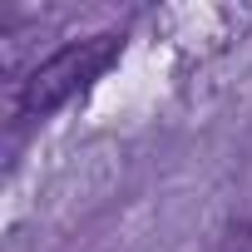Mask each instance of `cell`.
I'll use <instances>...</instances> for the list:
<instances>
[{
	"instance_id": "obj_1",
	"label": "cell",
	"mask_w": 252,
	"mask_h": 252,
	"mask_svg": "<svg viewBox=\"0 0 252 252\" xmlns=\"http://www.w3.org/2000/svg\"><path fill=\"white\" fill-rule=\"evenodd\" d=\"M114 55H119V35H94V40H79V45L55 50V55H50L45 64H35L30 79L20 84V114H30V119L55 114V109L69 104Z\"/></svg>"
},
{
	"instance_id": "obj_2",
	"label": "cell",
	"mask_w": 252,
	"mask_h": 252,
	"mask_svg": "<svg viewBox=\"0 0 252 252\" xmlns=\"http://www.w3.org/2000/svg\"><path fill=\"white\" fill-rule=\"evenodd\" d=\"M227 252H252V227H237L232 242H227Z\"/></svg>"
}]
</instances>
